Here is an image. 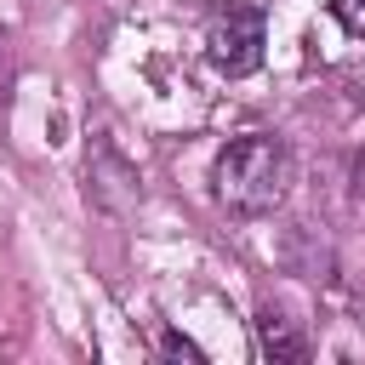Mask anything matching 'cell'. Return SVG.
Wrapping results in <instances>:
<instances>
[{"instance_id": "2", "label": "cell", "mask_w": 365, "mask_h": 365, "mask_svg": "<svg viewBox=\"0 0 365 365\" xmlns=\"http://www.w3.org/2000/svg\"><path fill=\"white\" fill-rule=\"evenodd\" d=\"M262 46H268V17H262V6H228V11H217L211 29H205V57H211V68L228 74V80L251 74V68L262 63Z\"/></svg>"}, {"instance_id": "4", "label": "cell", "mask_w": 365, "mask_h": 365, "mask_svg": "<svg viewBox=\"0 0 365 365\" xmlns=\"http://www.w3.org/2000/svg\"><path fill=\"white\" fill-rule=\"evenodd\" d=\"M331 17H336L348 34H359V40H365V0H331Z\"/></svg>"}, {"instance_id": "5", "label": "cell", "mask_w": 365, "mask_h": 365, "mask_svg": "<svg viewBox=\"0 0 365 365\" xmlns=\"http://www.w3.org/2000/svg\"><path fill=\"white\" fill-rule=\"evenodd\" d=\"M165 354H182V359H200V348H194L188 336H177V331H165Z\"/></svg>"}, {"instance_id": "3", "label": "cell", "mask_w": 365, "mask_h": 365, "mask_svg": "<svg viewBox=\"0 0 365 365\" xmlns=\"http://www.w3.org/2000/svg\"><path fill=\"white\" fill-rule=\"evenodd\" d=\"M257 348H262V359H274V365L308 359V336H302L279 308H262V314H257Z\"/></svg>"}, {"instance_id": "6", "label": "cell", "mask_w": 365, "mask_h": 365, "mask_svg": "<svg viewBox=\"0 0 365 365\" xmlns=\"http://www.w3.org/2000/svg\"><path fill=\"white\" fill-rule=\"evenodd\" d=\"M354 200H359V211H365V154L354 160Z\"/></svg>"}, {"instance_id": "1", "label": "cell", "mask_w": 365, "mask_h": 365, "mask_svg": "<svg viewBox=\"0 0 365 365\" xmlns=\"http://www.w3.org/2000/svg\"><path fill=\"white\" fill-rule=\"evenodd\" d=\"M291 171H297V165H291L285 137L251 131V137H234V143L217 154L211 182H217V200H222L234 217H268V211L285 200Z\"/></svg>"}]
</instances>
